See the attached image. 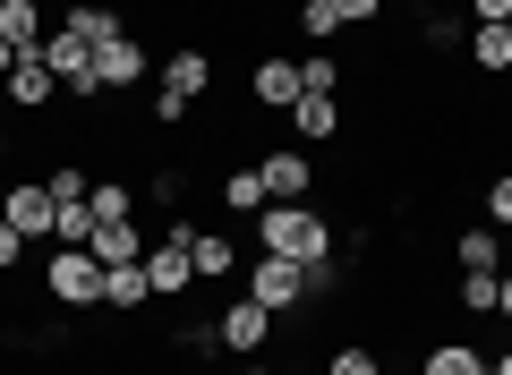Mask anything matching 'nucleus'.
<instances>
[{"instance_id": "obj_1", "label": "nucleus", "mask_w": 512, "mask_h": 375, "mask_svg": "<svg viewBox=\"0 0 512 375\" xmlns=\"http://www.w3.org/2000/svg\"><path fill=\"white\" fill-rule=\"evenodd\" d=\"M214 86V52H197V43H180V52L163 60V94H154V128H188V103Z\"/></svg>"}, {"instance_id": "obj_2", "label": "nucleus", "mask_w": 512, "mask_h": 375, "mask_svg": "<svg viewBox=\"0 0 512 375\" xmlns=\"http://www.w3.org/2000/svg\"><path fill=\"white\" fill-rule=\"evenodd\" d=\"M43 290H52V307H103V256L94 248H52L43 256Z\"/></svg>"}, {"instance_id": "obj_3", "label": "nucleus", "mask_w": 512, "mask_h": 375, "mask_svg": "<svg viewBox=\"0 0 512 375\" xmlns=\"http://www.w3.org/2000/svg\"><path fill=\"white\" fill-rule=\"evenodd\" d=\"M256 179H265V205H308L316 197L308 145H274V154H256Z\"/></svg>"}, {"instance_id": "obj_4", "label": "nucleus", "mask_w": 512, "mask_h": 375, "mask_svg": "<svg viewBox=\"0 0 512 375\" xmlns=\"http://www.w3.org/2000/svg\"><path fill=\"white\" fill-rule=\"evenodd\" d=\"M248 290L256 307H274V316H291V307H308V273L291 265V256H248Z\"/></svg>"}, {"instance_id": "obj_5", "label": "nucleus", "mask_w": 512, "mask_h": 375, "mask_svg": "<svg viewBox=\"0 0 512 375\" xmlns=\"http://www.w3.org/2000/svg\"><path fill=\"white\" fill-rule=\"evenodd\" d=\"M214 333H222V350H239V358H265V341H274L282 324H274V307H256L248 290H239V299L214 316Z\"/></svg>"}, {"instance_id": "obj_6", "label": "nucleus", "mask_w": 512, "mask_h": 375, "mask_svg": "<svg viewBox=\"0 0 512 375\" xmlns=\"http://www.w3.org/2000/svg\"><path fill=\"white\" fill-rule=\"evenodd\" d=\"M137 77H146V43H137V35H120V43L94 52V94H128Z\"/></svg>"}, {"instance_id": "obj_7", "label": "nucleus", "mask_w": 512, "mask_h": 375, "mask_svg": "<svg viewBox=\"0 0 512 375\" xmlns=\"http://www.w3.org/2000/svg\"><path fill=\"white\" fill-rule=\"evenodd\" d=\"M0 222H9V231H18V239H52L60 205H52V188H43V179H35V188H9V214H0Z\"/></svg>"}, {"instance_id": "obj_8", "label": "nucleus", "mask_w": 512, "mask_h": 375, "mask_svg": "<svg viewBox=\"0 0 512 375\" xmlns=\"http://www.w3.org/2000/svg\"><path fill=\"white\" fill-rule=\"evenodd\" d=\"M146 282H154V299H180V290L197 282V256H188V239H163V248H146Z\"/></svg>"}, {"instance_id": "obj_9", "label": "nucleus", "mask_w": 512, "mask_h": 375, "mask_svg": "<svg viewBox=\"0 0 512 375\" xmlns=\"http://www.w3.org/2000/svg\"><path fill=\"white\" fill-rule=\"evenodd\" d=\"M248 94H256L265 111H291V103H299V60L265 52V60H256V77H248Z\"/></svg>"}, {"instance_id": "obj_10", "label": "nucleus", "mask_w": 512, "mask_h": 375, "mask_svg": "<svg viewBox=\"0 0 512 375\" xmlns=\"http://www.w3.org/2000/svg\"><path fill=\"white\" fill-rule=\"evenodd\" d=\"M282 120H291L299 145H333V137H342V111H333V94H299Z\"/></svg>"}, {"instance_id": "obj_11", "label": "nucleus", "mask_w": 512, "mask_h": 375, "mask_svg": "<svg viewBox=\"0 0 512 375\" xmlns=\"http://www.w3.org/2000/svg\"><path fill=\"white\" fill-rule=\"evenodd\" d=\"M0 94H9L18 111H43V103L60 94V77H52V60H43V52H26L18 69H9V86H0Z\"/></svg>"}, {"instance_id": "obj_12", "label": "nucleus", "mask_w": 512, "mask_h": 375, "mask_svg": "<svg viewBox=\"0 0 512 375\" xmlns=\"http://www.w3.org/2000/svg\"><path fill=\"white\" fill-rule=\"evenodd\" d=\"M146 299H154L146 265H103V307H111V316H137Z\"/></svg>"}, {"instance_id": "obj_13", "label": "nucleus", "mask_w": 512, "mask_h": 375, "mask_svg": "<svg viewBox=\"0 0 512 375\" xmlns=\"http://www.w3.org/2000/svg\"><path fill=\"white\" fill-rule=\"evenodd\" d=\"M188 256H197V282H231V273L248 265V256H239L222 231H197V239H188Z\"/></svg>"}, {"instance_id": "obj_14", "label": "nucleus", "mask_w": 512, "mask_h": 375, "mask_svg": "<svg viewBox=\"0 0 512 375\" xmlns=\"http://www.w3.org/2000/svg\"><path fill=\"white\" fill-rule=\"evenodd\" d=\"M461 52H470L478 77H504V69H512V26H470V43H461Z\"/></svg>"}, {"instance_id": "obj_15", "label": "nucleus", "mask_w": 512, "mask_h": 375, "mask_svg": "<svg viewBox=\"0 0 512 375\" xmlns=\"http://www.w3.org/2000/svg\"><path fill=\"white\" fill-rule=\"evenodd\" d=\"M0 35L18 43V52H43V35H52L43 26V0H0Z\"/></svg>"}, {"instance_id": "obj_16", "label": "nucleus", "mask_w": 512, "mask_h": 375, "mask_svg": "<svg viewBox=\"0 0 512 375\" xmlns=\"http://www.w3.org/2000/svg\"><path fill=\"white\" fill-rule=\"evenodd\" d=\"M94 256L103 265H146V231L137 222H94Z\"/></svg>"}, {"instance_id": "obj_17", "label": "nucleus", "mask_w": 512, "mask_h": 375, "mask_svg": "<svg viewBox=\"0 0 512 375\" xmlns=\"http://www.w3.org/2000/svg\"><path fill=\"white\" fill-rule=\"evenodd\" d=\"M419 375H487V350H478V341H436V350L419 358Z\"/></svg>"}, {"instance_id": "obj_18", "label": "nucleus", "mask_w": 512, "mask_h": 375, "mask_svg": "<svg viewBox=\"0 0 512 375\" xmlns=\"http://www.w3.org/2000/svg\"><path fill=\"white\" fill-rule=\"evenodd\" d=\"M60 26H77V35H86L94 52H103V43H120V35H128V26H120V9H103V0H77V9H69V18H60Z\"/></svg>"}, {"instance_id": "obj_19", "label": "nucleus", "mask_w": 512, "mask_h": 375, "mask_svg": "<svg viewBox=\"0 0 512 375\" xmlns=\"http://www.w3.org/2000/svg\"><path fill=\"white\" fill-rule=\"evenodd\" d=\"M453 265L461 273H495V265H504V239H495V231H461L453 239Z\"/></svg>"}, {"instance_id": "obj_20", "label": "nucleus", "mask_w": 512, "mask_h": 375, "mask_svg": "<svg viewBox=\"0 0 512 375\" xmlns=\"http://www.w3.org/2000/svg\"><path fill=\"white\" fill-rule=\"evenodd\" d=\"M222 205H231V214H265V179H256V162L222 179Z\"/></svg>"}, {"instance_id": "obj_21", "label": "nucleus", "mask_w": 512, "mask_h": 375, "mask_svg": "<svg viewBox=\"0 0 512 375\" xmlns=\"http://www.w3.org/2000/svg\"><path fill=\"white\" fill-rule=\"evenodd\" d=\"M52 248H94V205H60V222H52Z\"/></svg>"}, {"instance_id": "obj_22", "label": "nucleus", "mask_w": 512, "mask_h": 375, "mask_svg": "<svg viewBox=\"0 0 512 375\" xmlns=\"http://www.w3.org/2000/svg\"><path fill=\"white\" fill-rule=\"evenodd\" d=\"M299 94H342V60H333V52H308V60H299Z\"/></svg>"}, {"instance_id": "obj_23", "label": "nucleus", "mask_w": 512, "mask_h": 375, "mask_svg": "<svg viewBox=\"0 0 512 375\" xmlns=\"http://www.w3.org/2000/svg\"><path fill=\"white\" fill-rule=\"evenodd\" d=\"M43 188H52V205H86V197H94V179L77 171V162H60V171L43 179Z\"/></svg>"}, {"instance_id": "obj_24", "label": "nucleus", "mask_w": 512, "mask_h": 375, "mask_svg": "<svg viewBox=\"0 0 512 375\" xmlns=\"http://www.w3.org/2000/svg\"><path fill=\"white\" fill-rule=\"evenodd\" d=\"M94 222H137V197H128V188H120V179H111V188H94Z\"/></svg>"}, {"instance_id": "obj_25", "label": "nucleus", "mask_w": 512, "mask_h": 375, "mask_svg": "<svg viewBox=\"0 0 512 375\" xmlns=\"http://www.w3.org/2000/svg\"><path fill=\"white\" fill-rule=\"evenodd\" d=\"M419 43H427V52H461L470 26H461V18H419Z\"/></svg>"}, {"instance_id": "obj_26", "label": "nucleus", "mask_w": 512, "mask_h": 375, "mask_svg": "<svg viewBox=\"0 0 512 375\" xmlns=\"http://www.w3.org/2000/svg\"><path fill=\"white\" fill-rule=\"evenodd\" d=\"M325 375H384V358L367 350V341H350V350H333V358H325Z\"/></svg>"}, {"instance_id": "obj_27", "label": "nucleus", "mask_w": 512, "mask_h": 375, "mask_svg": "<svg viewBox=\"0 0 512 375\" xmlns=\"http://www.w3.org/2000/svg\"><path fill=\"white\" fill-rule=\"evenodd\" d=\"M487 231H512V171L487 179Z\"/></svg>"}, {"instance_id": "obj_28", "label": "nucleus", "mask_w": 512, "mask_h": 375, "mask_svg": "<svg viewBox=\"0 0 512 375\" xmlns=\"http://www.w3.org/2000/svg\"><path fill=\"white\" fill-rule=\"evenodd\" d=\"M325 9H333V26H342V35H350V26H376V18H384V0H325Z\"/></svg>"}, {"instance_id": "obj_29", "label": "nucleus", "mask_w": 512, "mask_h": 375, "mask_svg": "<svg viewBox=\"0 0 512 375\" xmlns=\"http://www.w3.org/2000/svg\"><path fill=\"white\" fill-rule=\"evenodd\" d=\"M461 307L470 316H495V273H461Z\"/></svg>"}, {"instance_id": "obj_30", "label": "nucleus", "mask_w": 512, "mask_h": 375, "mask_svg": "<svg viewBox=\"0 0 512 375\" xmlns=\"http://www.w3.org/2000/svg\"><path fill=\"white\" fill-rule=\"evenodd\" d=\"M214 350H222L214 324H180V358H188V367H197V358H214Z\"/></svg>"}, {"instance_id": "obj_31", "label": "nucleus", "mask_w": 512, "mask_h": 375, "mask_svg": "<svg viewBox=\"0 0 512 375\" xmlns=\"http://www.w3.org/2000/svg\"><path fill=\"white\" fill-rule=\"evenodd\" d=\"M299 35L333 43V35H342V26H333V9H325V0H299Z\"/></svg>"}, {"instance_id": "obj_32", "label": "nucleus", "mask_w": 512, "mask_h": 375, "mask_svg": "<svg viewBox=\"0 0 512 375\" xmlns=\"http://www.w3.org/2000/svg\"><path fill=\"white\" fill-rule=\"evenodd\" d=\"M18 265H26V239L9 231V222H0V273H18Z\"/></svg>"}, {"instance_id": "obj_33", "label": "nucleus", "mask_w": 512, "mask_h": 375, "mask_svg": "<svg viewBox=\"0 0 512 375\" xmlns=\"http://www.w3.org/2000/svg\"><path fill=\"white\" fill-rule=\"evenodd\" d=\"M512 18V0H470V26H504Z\"/></svg>"}, {"instance_id": "obj_34", "label": "nucleus", "mask_w": 512, "mask_h": 375, "mask_svg": "<svg viewBox=\"0 0 512 375\" xmlns=\"http://www.w3.org/2000/svg\"><path fill=\"white\" fill-rule=\"evenodd\" d=\"M18 60H26V52H18L9 35H0V86H9V69H18Z\"/></svg>"}, {"instance_id": "obj_35", "label": "nucleus", "mask_w": 512, "mask_h": 375, "mask_svg": "<svg viewBox=\"0 0 512 375\" xmlns=\"http://www.w3.org/2000/svg\"><path fill=\"white\" fill-rule=\"evenodd\" d=\"M487 375H512V350H504V358H487Z\"/></svg>"}, {"instance_id": "obj_36", "label": "nucleus", "mask_w": 512, "mask_h": 375, "mask_svg": "<svg viewBox=\"0 0 512 375\" xmlns=\"http://www.w3.org/2000/svg\"><path fill=\"white\" fill-rule=\"evenodd\" d=\"M239 375H274V367H265V358H248V367H239Z\"/></svg>"}, {"instance_id": "obj_37", "label": "nucleus", "mask_w": 512, "mask_h": 375, "mask_svg": "<svg viewBox=\"0 0 512 375\" xmlns=\"http://www.w3.org/2000/svg\"><path fill=\"white\" fill-rule=\"evenodd\" d=\"M0 214H9V188H0Z\"/></svg>"}, {"instance_id": "obj_38", "label": "nucleus", "mask_w": 512, "mask_h": 375, "mask_svg": "<svg viewBox=\"0 0 512 375\" xmlns=\"http://www.w3.org/2000/svg\"><path fill=\"white\" fill-rule=\"evenodd\" d=\"M0 162H9V137H0Z\"/></svg>"}, {"instance_id": "obj_39", "label": "nucleus", "mask_w": 512, "mask_h": 375, "mask_svg": "<svg viewBox=\"0 0 512 375\" xmlns=\"http://www.w3.org/2000/svg\"><path fill=\"white\" fill-rule=\"evenodd\" d=\"M410 9H419V0H410Z\"/></svg>"}, {"instance_id": "obj_40", "label": "nucleus", "mask_w": 512, "mask_h": 375, "mask_svg": "<svg viewBox=\"0 0 512 375\" xmlns=\"http://www.w3.org/2000/svg\"><path fill=\"white\" fill-rule=\"evenodd\" d=\"M504 26H512V18H504Z\"/></svg>"}]
</instances>
